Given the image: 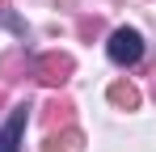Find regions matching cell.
<instances>
[{"label": "cell", "instance_id": "obj_6", "mask_svg": "<svg viewBox=\"0 0 156 152\" xmlns=\"http://www.w3.org/2000/svg\"><path fill=\"white\" fill-rule=\"evenodd\" d=\"M110 101H114L118 110H135V106H139V89H135L131 80H114V85H110Z\"/></svg>", "mask_w": 156, "mask_h": 152}, {"label": "cell", "instance_id": "obj_7", "mask_svg": "<svg viewBox=\"0 0 156 152\" xmlns=\"http://www.w3.org/2000/svg\"><path fill=\"white\" fill-rule=\"evenodd\" d=\"M105 25H101V17H80V38H97Z\"/></svg>", "mask_w": 156, "mask_h": 152}, {"label": "cell", "instance_id": "obj_5", "mask_svg": "<svg viewBox=\"0 0 156 152\" xmlns=\"http://www.w3.org/2000/svg\"><path fill=\"white\" fill-rule=\"evenodd\" d=\"M21 131H26V106H21V110H13V118L0 127V152H17Z\"/></svg>", "mask_w": 156, "mask_h": 152}, {"label": "cell", "instance_id": "obj_2", "mask_svg": "<svg viewBox=\"0 0 156 152\" xmlns=\"http://www.w3.org/2000/svg\"><path fill=\"white\" fill-rule=\"evenodd\" d=\"M105 51H110V59L114 63H122V68H135L139 59H144V38H139V30H114L110 34V42H105Z\"/></svg>", "mask_w": 156, "mask_h": 152}, {"label": "cell", "instance_id": "obj_8", "mask_svg": "<svg viewBox=\"0 0 156 152\" xmlns=\"http://www.w3.org/2000/svg\"><path fill=\"white\" fill-rule=\"evenodd\" d=\"M0 106H4V89H0Z\"/></svg>", "mask_w": 156, "mask_h": 152}, {"label": "cell", "instance_id": "obj_3", "mask_svg": "<svg viewBox=\"0 0 156 152\" xmlns=\"http://www.w3.org/2000/svg\"><path fill=\"white\" fill-rule=\"evenodd\" d=\"M72 114H76L72 97H51L47 106H42V123H47V131H55V127H68V123H72Z\"/></svg>", "mask_w": 156, "mask_h": 152}, {"label": "cell", "instance_id": "obj_9", "mask_svg": "<svg viewBox=\"0 0 156 152\" xmlns=\"http://www.w3.org/2000/svg\"><path fill=\"white\" fill-rule=\"evenodd\" d=\"M152 93H156V80H152Z\"/></svg>", "mask_w": 156, "mask_h": 152}, {"label": "cell", "instance_id": "obj_4", "mask_svg": "<svg viewBox=\"0 0 156 152\" xmlns=\"http://www.w3.org/2000/svg\"><path fill=\"white\" fill-rule=\"evenodd\" d=\"M42 152H84V135H80L76 127L51 131V135H47V144H42Z\"/></svg>", "mask_w": 156, "mask_h": 152}, {"label": "cell", "instance_id": "obj_1", "mask_svg": "<svg viewBox=\"0 0 156 152\" xmlns=\"http://www.w3.org/2000/svg\"><path fill=\"white\" fill-rule=\"evenodd\" d=\"M72 72H76V63H72V55H63V51H47V55L34 59V76H38L42 85H51V89L68 85Z\"/></svg>", "mask_w": 156, "mask_h": 152}]
</instances>
